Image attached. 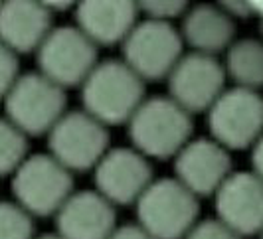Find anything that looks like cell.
Wrapping results in <instances>:
<instances>
[{"label": "cell", "instance_id": "obj_1", "mask_svg": "<svg viewBox=\"0 0 263 239\" xmlns=\"http://www.w3.org/2000/svg\"><path fill=\"white\" fill-rule=\"evenodd\" d=\"M83 111L103 127L129 123L145 101V83L121 59L99 62L79 85Z\"/></svg>", "mask_w": 263, "mask_h": 239}, {"label": "cell", "instance_id": "obj_2", "mask_svg": "<svg viewBox=\"0 0 263 239\" xmlns=\"http://www.w3.org/2000/svg\"><path fill=\"white\" fill-rule=\"evenodd\" d=\"M127 131L139 154L148 160H168L192 141V115L171 97H153L135 111Z\"/></svg>", "mask_w": 263, "mask_h": 239}, {"label": "cell", "instance_id": "obj_3", "mask_svg": "<svg viewBox=\"0 0 263 239\" xmlns=\"http://www.w3.org/2000/svg\"><path fill=\"white\" fill-rule=\"evenodd\" d=\"M137 206V226L153 239H184L198 224V198L174 178L153 180Z\"/></svg>", "mask_w": 263, "mask_h": 239}, {"label": "cell", "instance_id": "obj_4", "mask_svg": "<svg viewBox=\"0 0 263 239\" xmlns=\"http://www.w3.org/2000/svg\"><path fill=\"white\" fill-rule=\"evenodd\" d=\"M73 192V174L50 154L28 156L12 174L14 204L30 217L55 215Z\"/></svg>", "mask_w": 263, "mask_h": 239}, {"label": "cell", "instance_id": "obj_5", "mask_svg": "<svg viewBox=\"0 0 263 239\" xmlns=\"http://www.w3.org/2000/svg\"><path fill=\"white\" fill-rule=\"evenodd\" d=\"M66 109V91L40 73L20 75L4 97L6 121L24 136L48 134Z\"/></svg>", "mask_w": 263, "mask_h": 239}, {"label": "cell", "instance_id": "obj_6", "mask_svg": "<svg viewBox=\"0 0 263 239\" xmlns=\"http://www.w3.org/2000/svg\"><path fill=\"white\" fill-rule=\"evenodd\" d=\"M123 64L139 79L160 81L171 75L174 66L184 55V42L172 24L141 20L121 44Z\"/></svg>", "mask_w": 263, "mask_h": 239}, {"label": "cell", "instance_id": "obj_7", "mask_svg": "<svg viewBox=\"0 0 263 239\" xmlns=\"http://www.w3.org/2000/svg\"><path fill=\"white\" fill-rule=\"evenodd\" d=\"M48 136V154L67 172L93 170L109 150V133L99 121L81 111H66Z\"/></svg>", "mask_w": 263, "mask_h": 239}, {"label": "cell", "instance_id": "obj_8", "mask_svg": "<svg viewBox=\"0 0 263 239\" xmlns=\"http://www.w3.org/2000/svg\"><path fill=\"white\" fill-rule=\"evenodd\" d=\"M210 138L226 150L251 148L263 134V97L257 91L232 87L206 113Z\"/></svg>", "mask_w": 263, "mask_h": 239}, {"label": "cell", "instance_id": "obj_9", "mask_svg": "<svg viewBox=\"0 0 263 239\" xmlns=\"http://www.w3.org/2000/svg\"><path fill=\"white\" fill-rule=\"evenodd\" d=\"M38 73L66 91L79 87L99 64L97 48L76 26L52 28L36 52Z\"/></svg>", "mask_w": 263, "mask_h": 239}, {"label": "cell", "instance_id": "obj_10", "mask_svg": "<svg viewBox=\"0 0 263 239\" xmlns=\"http://www.w3.org/2000/svg\"><path fill=\"white\" fill-rule=\"evenodd\" d=\"M226 71L222 64L202 53H184L174 66L168 81V95L188 115L208 113L218 97L226 91Z\"/></svg>", "mask_w": 263, "mask_h": 239}, {"label": "cell", "instance_id": "obj_11", "mask_svg": "<svg viewBox=\"0 0 263 239\" xmlns=\"http://www.w3.org/2000/svg\"><path fill=\"white\" fill-rule=\"evenodd\" d=\"M153 180L151 162L135 148H109L93 168L95 192L113 208L137 204Z\"/></svg>", "mask_w": 263, "mask_h": 239}, {"label": "cell", "instance_id": "obj_12", "mask_svg": "<svg viewBox=\"0 0 263 239\" xmlns=\"http://www.w3.org/2000/svg\"><path fill=\"white\" fill-rule=\"evenodd\" d=\"M216 196V220L237 237L263 231V180L251 172H232Z\"/></svg>", "mask_w": 263, "mask_h": 239}, {"label": "cell", "instance_id": "obj_13", "mask_svg": "<svg viewBox=\"0 0 263 239\" xmlns=\"http://www.w3.org/2000/svg\"><path fill=\"white\" fill-rule=\"evenodd\" d=\"M230 174V152L212 138H192L174 156V180L196 198L214 196Z\"/></svg>", "mask_w": 263, "mask_h": 239}, {"label": "cell", "instance_id": "obj_14", "mask_svg": "<svg viewBox=\"0 0 263 239\" xmlns=\"http://www.w3.org/2000/svg\"><path fill=\"white\" fill-rule=\"evenodd\" d=\"M53 217L62 239H109L119 227L115 208L95 190L73 192Z\"/></svg>", "mask_w": 263, "mask_h": 239}, {"label": "cell", "instance_id": "obj_15", "mask_svg": "<svg viewBox=\"0 0 263 239\" xmlns=\"http://www.w3.org/2000/svg\"><path fill=\"white\" fill-rule=\"evenodd\" d=\"M73 10L76 28L95 48L123 44L139 22L137 4L127 0H89Z\"/></svg>", "mask_w": 263, "mask_h": 239}, {"label": "cell", "instance_id": "obj_16", "mask_svg": "<svg viewBox=\"0 0 263 239\" xmlns=\"http://www.w3.org/2000/svg\"><path fill=\"white\" fill-rule=\"evenodd\" d=\"M52 28V12L44 2H0V44L14 55L38 52Z\"/></svg>", "mask_w": 263, "mask_h": 239}, {"label": "cell", "instance_id": "obj_17", "mask_svg": "<svg viewBox=\"0 0 263 239\" xmlns=\"http://www.w3.org/2000/svg\"><path fill=\"white\" fill-rule=\"evenodd\" d=\"M178 32L194 53L216 57V53L226 52L236 42V20H232L220 4H200L186 10Z\"/></svg>", "mask_w": 263, "mask_h": 239}, {"label": "cell", "instance_id": "obj_18", "mask_svg": "<svg viewBox=\"0 0 263 239\" xmlns=\"http://www.w3.org/2000/svg\"><path fill=\"white\" fill-rule=\"evenodd\" d=\"M222 67L226 77L239 89L259 91L263 87V44L259 40H236L226 50Z\"/></svg>", "mask_w": 263, "mask_h": 239}, {"label": "cell", "instance_id": "obj_19", "mask_svg": "<svg viewBox=\"0 0 263 239\" xmlns=\"http://www.w3.org/2000/svg\"><path fill=\"white\" fill-rule=\"evenodd\" d=\"M28 158V136L12 123L0 119V178L12 176Z\"/></svg>", "mask_w": 263, "mask_h": 239}, {"label": "cell", "instance_id": "obj_20", "mask_svg": "<svg viewBox=\"0 0 263 239\" xmlns=\"http://www.w3.org/2000/svg\"><path fill=\"white\" fill-rule=\"evenodd\" d=\"M0 239H36L34 217L14 202H0Z\"/></svg>", "mask_w": 263, "mask_h": 239}, {"label": "cell", "instance_id": "obj_21", "mask_svg": "<svg viewBox=\"0 0 263 239\" xmlns=\"http://www.w3.org/2000/svg\"><path fill=\"white\" fill-rule=\"evenodd\" d=\"M137 10L139 16H143L145 20L171 24L174 18L184 16L188 4L182 0H146V2H137Z\"/></svg>", "mask_w": 263, "mask_h": 239}, {"label": "cell", "instance_id": "obj_22", "mask_svg": "<svg viewBox=\"0 0 263 239\" xmlns=\"http://www.w3.org/2000/svg\"><path fill=\"white\" fill-rule=\"evenodd\" d=\"M18 77V55H14L0 44V101H4Z\"/></svg>", "mask_w": 263, "mask_h": 239}, {"label": "cell", "instance_id": "obj_23", "mask_svg": "<svg viewBox=\"0 0 263 239\" xmlns=\"http://www.w3.org/2000/svg\"><path fill=\"white\" fill-rule=\"evenodd\" d=\"M184 239H241V237H237L232 229H228L222 222H218L214 217V220L198 222L196 226L188 231V235Z\"/></svg>", "mask_w": 263, "mask_h": 239}, {"label": "cell", "instance_id": "obj_24", "mask_svg": "<svg viewBox=\"0 0 263 239\" xmlns=\"http://www.w3.org/2000/svg\"><path fill=\"white\" fill-rule=\"evenodd\" d=\"M220 8L224 10L232 20L236 18H250L251 8L250 2H241V0H234V2H220Z\"/></svg>", "mask_w": 263, "mask_h": 239}, {"label": "cell", "instance_id": "obj_25", "mask_svg": "<svg viewBox=\"0 0 263 239\" xmlns=\"http://www.w3.org/2000/svg\"><path fill=\"white\" fill-rule=\"evenodd\" d=\"M109 239H153L145 229L137 226V224H129V226H121L113 231V235Z\"/></svg>", "mask_w": 263, "mask_h": 239}, {"label": "cell", "instance_id": "obj_26", "mask_svg": "<svg viewBox=\"0 0 263 239\" xmlns=\"http://www.w3.org/2000/svg\"><path fill=\"white\" fill-rule=\"evenodd\" d=\"M251 172L263 180V134L259 141L251 146Z\"/></svg>", "mask_w": 263, "mask_h": 239}, {"label": "cell", "instance_id": "obj_27", "mask_svg": "<svg viewBox=\"0 0 263 239\" xmlns=\"http://www.w3.org/2000/svg\"><path fill=\"white\" fill-rule=\"evenodd\" d=\"M251 16H257L259 20H263V2H250Z\"/></svg>", "mask_w": 263, "mask_h": 239}, {"label": "cell", "instance_id": "obj_28", "mask_svg": "<svg viewBox=\"0 0 263 239\" xmlns=\"http://www.w3.org/2000/svg\"><path fill=\"white\" fill-rule=\"evenodd\" d=\"M36 239H62V237L55 235V233H48V235H42V237H36Z\"/></svg>", "mask_w": 263, "mask_h": 239}, {"label": "cell", "instance_id": "obj_29", "mask_svg": "<svg viewBox=\"0 0 263 239\" xmlns=\"http://www.w3.org/2000/svg\"><path fill=\"white\" fill-rule=\"evenodd\" d=\"M259 36H261V44H263V20H259Z\"/></svg>", "mask_w": 263, "mask_h": 239}, {"label": "cell", "instance_id": "obj_30", "mask_svg": "<svg viewBox=\"0 0 263 239\" xmlns=\"http://www.w3.org/2000/svg\"><path fill=\"white\" fill-rule=\"evenodd\" d=\"M259 237H261V239H263V231H261V233H259Z\"/></svg>", "mask_w": 263, "mask_h": 239}]
</instances>
